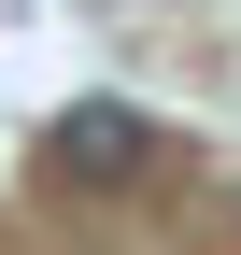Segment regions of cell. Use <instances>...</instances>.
<instances>
[{
	"instance_id": "cell-1",
	"label": "cell",
	"mask_w": 241,
	"mask_h": 255,
	"mask_svg": "<svg viewBox=\"0 0 241 255\" xmlns=\"http://www.w3.org/2000/svg\"><path fill=\"white\" fill-rule=\"evenodd\" d=\"M43 156H57V170H85V184H128L142 156H156V114H128V100H71V114L43 128Z\"/></svg>"
}]
</instances>
